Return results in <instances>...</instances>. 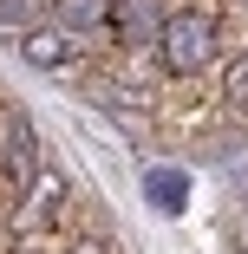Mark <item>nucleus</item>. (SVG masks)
I'll return each mask as SVG.
<instances>
[{"mask_svg":"<svg viewBox=\"0 0 248 254\" xmlns=\"http://www.w3.org/2000/svg\"><path fill=\"white\" fill-rule=\"evenodd\" d=\"M157 59H164L170 78H196V72H209V59H216V13H203V7L170 13L164 33H157Z\"/></svg>","mask_w":248,"mask_h":254,"instance_id":"1","label":"nucleus"},{"mask_svg":"<svg viewBox=\"0 0 248 254\" xmlns=\"http://www.w3.org/2000/svg\"><path fill=\"white\" fill-rule=\"evenodd\" d=\"M33 176H39V130H33V118L20 105H7L0 111V183L20 195Z\"/></svg>","mask_w":248,"mask_h":254,"instance_id":"2","label":"nucleus"},{"mask_svg":"<svg viewBox=\"0 0 248 254\" xmlns=\"http://www.w3.org/2000/svg\"><path fill=\"white\" fill-rule=\"evenodd\" d=\"M13 53H20L33 72H72V65H79V39H72L66 26H59V33H53V26H26V33H13Z\"/></svg>","mask_w":248,"mask_h":254,"instance_id":"3","label":"nucleus"},{"mask_svg":"<svg viewBox=\"0 0 248 254\" xmlns=\"http://www.w3.org/2000/svg\"><path fill=\"white\" fill-rule=\"evenodd\" d=\"M59 202H66V176L53 170V163H39V176L20 189V235H33V228H46L59 215Z\"/></svg>","mask_w":248,"mask_h":254,"instance_id":"4","label":"nucleus"},{"mask_svg":"<svg viewBox=\"0 0 248 254\" xmlns=\"http://www.w3.org/2000/svg\"><path fill=\"white\" fill-rule=\"evenodd\" d=\"M164 0H111V33L124 39V46H157V33H164Z\"/></svg>","mask_w":248,"mask_h":254,"instance_id":"5","label":"nucleus"},{"mask_svg":"<svg viewBox=\"0 0 248 254\" xmlns=\"http://www.w3.org/2000/svg\"><path fill=\"white\" fill-rule=\"evenodd\" d=\"M53 13H59V26H66L72 39H85V33H105L111 0H53Z\"/></svg>","mask_w":248,"mask_h":254,"instance_id":"6","label":"nucleus"},{"mask_svg":"<svg viewBox=\"0 0 248 254\" xmlns=\"http://www.w3.org/2000/svg\"><path fill=\"white\" fill-rule=\"evenodd\" d=\"M144 189H151V202H157L164 215H176V209H183V189H189V183H183V170H144Z\"/></svg>","mask_w":248,"mask_h":254,"instance_id":"7","label":"nucleus"},{"mask_svg":"<svg viewBox=\"0 0 248 254\" xmlns=\"http://www.w3.org/2000/svg\"><path fill=\"white\" fill-rule=\"evenodd\" d=\"M46 13H53V0H0V26H13V33L46 26Z\"/></svg>","mask_w":248,"mask_h":254,"instance_id":"8","label":"nucleus"},{"mask_svg":"<svg viewBox=\"0 0 248 254\" xmlns=\"http://www.w3.org/2000/svg\"><path fill=\"white\" fill-rule=\"evenodd\" d=\"M222 98H229V111H235V118H248V59H235V65H229Z\"/></svg>","mask_w":248,"mask_h":254,"instance_id":"9","label":"nucleus"},{"mask_svg":"<svg viewBox=\"0 0 248 254\" xmlns=\"http://www.w3.org/2000/svg\"><path fill=\"white\" fill-rule=\"evenodd\" d=\"M72 254H105V248H98V241H79V248H72Z\"/></svg>","mask_w":248,"mask_h":254,"instance_id":"10","label":"nucleus"}]
</instances>
